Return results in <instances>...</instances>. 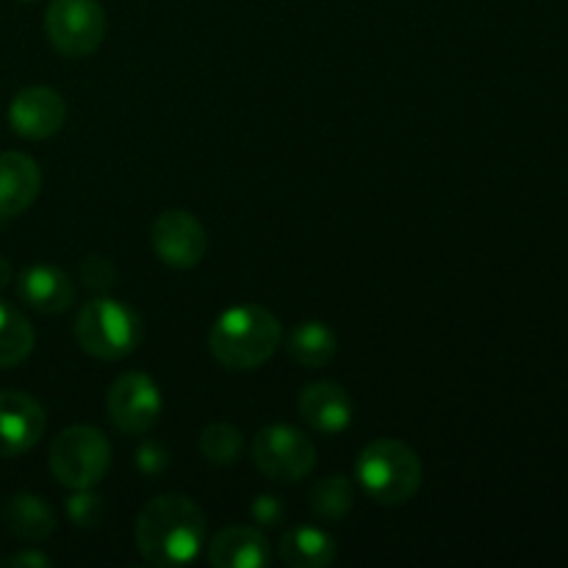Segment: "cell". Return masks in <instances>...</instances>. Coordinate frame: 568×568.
<instances>
[{
  "mask_svg": "<svg viewBox=\"0 0 568 568\" xmlns=\"http://www.w3.org/2000/svg\"><path fill=\"white\" fill-rule=\"evenodd\" d=\"M17 297L39 314H64L75 303V283L64 270L50 264L28 266L17 277Z\"/></svg>",
  "mask_w": 568,
  "mask_h": 568,
  "instance_id": "cell-12",
  "label": "cell"
},
{
  "mask_svg": "<svg viewBox=\"0 0 568 568\" xmlns=\"http://www.w3.org/2000/svg\"><path fill=\"white\" fill-rule=\"evenodd\" d=\"M308 503L311 510H314L320 519H344V516L349 514V508H353V483L344 475L322 477V480H316L314 486H311Z\"/></svg>",
  "mask_w": 568,
  "mask_h": 568,
  "instance_id": "cell-20",
  "label": "cell"
},
{
  "mask_svg": "<svg viewBox=\"0 0 568 568\" xmlns=\"http://www.w3.org/2000/svg\"><path fill=\"white\" fill-rule=\"evenodd\" d=\"M105 410H109L111 425L128 436H144L164 410L159 383L144 372H125L111 383L105 394Z\"/></svg>",
  "mask_w": 568,
  "mask_h": 568,
  "instance_id": "cell-8",
  "label": "cell"
},
{
  "mask_svg": "<svg viewBox=\"0 0 568 568\" xmlns=\"http://www.w3.org/2000/svg\"><path fill=\"white\" fill-rule=\"evenodd\" d=\"M361 488L381 505H405L422 488V460L397 438H375L355 460Z\"/></svg>",
  "mask_w": 568,
  "mask_h": 568,
  "instance_id": "cell-3",
  "label": "cell"
},
{
  "mask_svg": "<svg viewBox=\"0 0 568 568\" xmlns=\"http://www.w3.org/2000/svg\"><path fill=\"white\" fill-rule=\"evenodd\" d=\"M114 277H116V270H114V264L105 258V255L92 253V255H87V258H83V264H81L83 286L98 288V292H100V288H109L111 283H114Z\"/></svg>",
  "mask_w": 568,
  "mask_h": 568,
  "instance_id": "cell-23",
  "label": "cell"
},
{
  "mask_svg": "<svg viewBox=\"0 0 568 568\" xmlns=\"http://www.w3.org/2000/svg\"><path fill=\"white\" fill-rule=\"evenodd\" d=\"M281 322L261 305H236L216 316L209 333V349L231 372L264 366L281 347Z\"/></svg>",
  "mask_w": 568,
  "mask_h": 568,
  "instance_id": "cell-2",
  "label": "cell"
},
{
  "mask_svg": "<svg viewBox=\"0 0 568 568\" xmlns=\"http://www.w3.org/2000/svg\"><path fill=\"white\" fill-rule=\"evenodd\" d=\"M67 103L55 89L28 87L11 100L9 125L22 139H50L64 128Z\"/></svg>",
  "mask_w": 568,
  "mask_h": 568,
  "instance_id": "cell-11",
  "label": "cell"
},
{
  "mask_svg": "<svg viewBox=\"0 0 568 568\" xmlns=\"http://www.w3.org/2000/svg\"><path fill=\"white\" fill-rule=\"evenodd\" d=\"M42 189V170L26 153H0V220L20 216Z\"/></svg>",
  "mask_w": 568,
  "mask_h": 568,
  "instance_id": "cell-15",
  "label": "cell"
},
{
  "mask_svg": "<svg viewBox=\"0 0 568 568\" xmlns=\"http://www.w3.org/2000/svg\"><path fill=\"white\" fill-rule=\"evenodd\" d=\"M300 416L311 430L336 436L353 425V399L333 381L311 383L300 392Z\"/></svg>",
  "mask_w": 568,
  "mask_h": 568,
  "instance_id": "cell-13",
  "label": "cell"
},
{
  "mask_svg": "<svg viewBox=\"0 0 568 568\" xmlns=\"http://www.w3.org/2000/svg\"><path fill=\"white\" fill-rule=\"evenodd\" d=\"M6 527L26 544H42L53 536L55 514L37 494H14L6 505Z\"/></svg>",
  "mask_w": 568,
  "mask_h": 568,
  "instance_id": "cell-17",
  "label": "cell"
},
{
  "mask_svg": "<svg viewBox=\"0 0 568 568\" xmlns=\"http://www.w3.org/2000/svg\"><path fill=\"white\" fill-rule=\"evenodd\" d=\"M67 514H70V519L75 521L78 527H94L100 521V516H103V499L89 494V488H83L75 497H70Z\"/></svg>",
  "mask_w": 568,
  "mask_h": 568,
  "instance_id": "cell-22",
  "label": "cell"
},
{
  "mask_svg": "<svg viewBox=\"0 0 568 568\" xmlns=\"http://www.w3.org/2000/svg\"><path fill=\"white\" fill-rule=\"evenodd\" d=\"M44 31L61 55L83 59L98 53L109 31V20L98 0H50L44 11Z\"/></svg>",
  "mask_w": 568,
  "mask_h": 568,
  "instance_id": "cell-6",
  "label": "cell"
},
{
  "mask_svg": "<svg viewBox=\"0 0 568 568\" xmlns=\"http://www.w3.org/2000/svg\"><path fill=\"white\" fill-rule=\"evenodd\" d=\"M253 516L255 521H261V525H277L283 516V505L277 503L275 497H255L253 503Z\"/></svg>",
  "mask_w": 568,
  "mask_h": 568,
  "instance_id": "cell-24",
  "label": "cell"
},
{
  "mask_svg": "<svg viewBox=\"0 0 568 568\" xmlns=\"http://www.w3.org/2000/svg\"><path fill=\"white\" fill-rule=\"evenodd\" d=\"M33 342L37 336H33L31 322L0 300V369L22 364L31 355Z\"/></svg>",
  "mask_w": 568,
  "mask_h": 568,
  "instance_id": "cell-19",
  "label": "cell"
},
{
  "mask_svg": "<svg viewBox=\"0 0 568 568\" xmlns=\"http://www.w3.org/2000/svg\"><path fill=\"white\" fill-rule=\"evenodd\" d=\"M111 469V444L98 427L72 425L50 447V471L72 491L94 488Z\"/></svg>",
  "mask_w": 568,
  "mask_h": 568,
  "instance_id": "cell-5",
  "label": "cell"
},
{
  "mask_svg": "<svg viewBox=\"0 0 568 568\" xmlns=\"http://www.w3.org/2000/svg\"><path fill=\"white\" fill-rule=\"evenodd\" d=\"M9 281H11V266H9V261L0 258V288L9 286Z\"/></svg>",
  "mask_w": 568,
  "mask_h": 568,
  "instance_id": "cell-26",
  "label": "cell"
},
{
  "mask_svg": "<svg viewBox=\"0 0 568 568\" xmlns=\"http://www.w3.org/2000/svg\"><path fill=\"white\" fill-rule=\"evenodd\" d=\"M142 336L144 327L136 311L114 297L89 300L75 316V342L92 358H128L136 353Z\"/></svg>",
  "mask_w": 568,
  "mask_h": 568,
  "instance_id": "cell-4",
  "label": "cell"
},
{
  "mask_svg": "<svg viewBox=\"0 0 568 568\" xmlns=\"http://www.w3.org/2000/svg\"><path fill=\"white\" fill-rule=\"evenodd\" d=\"M9 566H14V568H50V566H53V560H50L48 555L37 552V549H26V552L14 555V558L9 560Z\"/></svg>",
  "mask_w": 568,
  "mask_h": 568,
  "instance_id": "cell-25",
  "label": "cell"
},
{
  "mask_svg": "<svg viewBox=\"0 0 568 568\" xmlns=\"http://www.w3.org/2000/svg\"><path fill=\"white\" fill-rule=\"evenodd\" d=\"M48 427L44 408L26 392H0V458H17L39 444Z\"/></svg>",
  "mask_w": 568,
  "mask_h": 568,
  "instance_id": "cell-10",
  "label": "cell"
},
{
  "mask_svg": "<svg viewBox=\"0 0 568 568\" xmlns=\"http://www.w3.org/2000/svg\"><path fill=\"white\" fill-rule=\"evenodd\" d=\"M150 244L164 266L172 270H192L205 258L209 233L203 222L183 209H166L155 216L150 227Z\"/></svg>",
  "mask_w": 568,
  "mask_h": 568,
  "instance_id": "cell-9",
  "label": "cell"
},
{
  "mask_svg": "<svg viewBox=\"0 0 568 568\" xmlns=\"http://www.w3.org/2000/svg\"><path fill=\"white\" fill-rule=\"evenodd\" d=\"M209 564L216 568H266L272 549L264 532L250 525H231L209 544Z\"/></svg>",
  "mask_w": 568,
  "mask_h": 568,
  "instance_id": "cell-14",
  "label": "cell"
},
{
  "mask_svg": "<svg viewBox=\"0 0 568 568\" xmlns=\"http://www.w3.org/2000/svg\"><path fill=\"white\" fill-rule=\"evenodd\" d=\"M200 455L214 466H231L236 464L239 453H242V433L227 422H214L200 433Z\"/></svg>",
  "mask_w": 568,
  "mask_h": 568,
  "instance_id": "cell-21",
  "label": "cell"
},
{
  "mask_svg": "<svg viewBox=\"0 0 568 568\" xmlns=\"http://www.w3.org/2000/svg\"><path fill=\"white\" fill-rule=\"evenodd\" d=\"M338 349V338L325 322L308 320L300 322L286 338V353L294 364L305 366V369H322L333 361Z\"/></svg>",
  "mask_w": 568,
  "mask_h": 568,
  "instance_id": "cell-18",
  "label": "cell"
},
{
  "mask_svg": "<svg viewBox=\"0 0 568 568\" xmlns=\"http://www.w3.org/2000/svg\"><path fill=\"white\" fill-rule=\"evenodd\" d=\"M253 460L275 483H300L314 471L316 447L300 427L270 425L255 436Z\"/></svg>",
  "mask_w": 568,
  "mask_h": 568,
  "instance_id": "cell-7",
  "label": "cell"
},
{
  "mask_svg": "<svg viewBox=\"0 0 568 568\" xmlns=\"http://www.w3.org/2000/svg\"><path fill=\"white\" fill-rule=\"evenodd\" d=\"M277 555L292 568H325L336 560V541L320 527H292L281 536Z\"/></svg>",
  "mask_w": 568,
  "mask_h": 568,
  "instance_id": "cell-16",
  "label": "cell"
},
{
  "mask_svg": "<svg viewBox=\"0 0 568 568\" xmlns=\"http://www.w3.org/2000/svg\"><path fill=\"white\" fill-rule=\"evenodd\" d=\"M205 514L192 497L159 494L139 514L136 547L153 566H186L205 547Z\"/></svg>",
  "mask_w": 568,
  "mask_h": 568,
  "instance_id": "cell-1",
  "label": "cell"
}]
</instances>
